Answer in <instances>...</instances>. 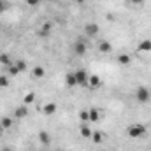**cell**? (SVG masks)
Returning <instances> with one entry per match:
<instances>
[{
  "label": "cell",
  "mask_w": 151,
  "mask_h": 151,
  "mask_svg": "<svg viewBox=\"0 0 151 151\" xmlns=\"http://www.w3.org/2000/svg\"><path fill=\"white\" fill-rule=\"evenodd\" d=\"M28 116V106H19V107H16V111H14V118H27Z\"/></svg>",
  "instance_id": "obj_8"
},
{
  "label": "cell",
  "mask_w": 151,
  "mask_h": 151,
  "mask_svg": "<svg viewBox=\"0 0 151 151\" xmlns=\"http://www.w3.org/2000/svg\"><path fill=\"white\" fill-rule=\"evenodd\" d=\"M44 76H46V69H44V67L37 65V67L32 69V77H34V79H42Z\"/></svg>",
  "instance_id": "obj_11"
},
{
  "label": "cell",
  "mask_w": 151,
  "mask_h": 151,
  "mask_svg": "<svg viewBox=\"0 0 151 151\" xmlns=\"http://www.w3.org/2000/svg\"><path fill=\"white\" fill-rule=\"evenodd\" d=\"M49 32H51V23H44L42 28L39 30V37H47Z\"/></svg>",
  "instance_id": "obj_16"
},
{
  "label": "cell",
  "mask_w": 151,
  "mask_h": 151,
  "mask_svg": "<svg viewBox=\"0 0 151 151\" xmlns=\"http://www.w3.org/2000/svg\"><path fill=\"white\" fill-rule=\"evenodd\" d=\"M39 141H40V144L49 146V144H51V135H49L46 130H40V132H39Z\"/></svg>",
  "instance_id": "obj_10"
},
{
  "label": "cell",
  "mask_w": 151,
  "mask_h": 151,
  "mask_svg": "<svg viewBox=\"0 0 151 151\" xmlns=\"http://www.w3.org/2000/svg\"><path fill=\"white\" fill-rule=\"evenodd\" d=\"M39 4H40V0H27V5H30V7H37Z\"/></svg>",
  "instance_id": "obj_27"
},
{
  "label": "cell",
  "mask_w": 151,
  "mask_h": 151,
  "mask_svg": "<svg viewBox=\"0 0 151 151\" xmlns=\"http://www.w3.org/2000/svg\"><path fill=\"white\" fill-rule=\"evenodd\" d=\"M2 151H12V150H11V148H4Z\"/></svg>",
  "instance_id": "obj_30"
},
{
  "label": "cell",
  "mask_w": 151,
  "mask_h": 151,
  "mask_svg": "<svg viewBox=\"0 0 151 151\" xmlns=\"http://www.w3.org/2000/svg\"><path fill=\"white\" fill-rule=\"evenodd\" d=\"M100 151H104V150H100Z\"/></svg>",
  "instance_id": "obj_34"
},
{
  "label": "cell",
  "mask_w": 151,
  "mask_h": 151,
  "mask_svg": "<svg viewBox=\"0 0 151 151\" xmlns=\"http://www.w3.org/2000/svg\"><path fill=\"white\" fill-rule=\"evenodd\" d=\"M79 119H81L83 123H90V113H88V111H81V113H79Z\"/></svg>",
  "instance_id": "obj_23"
},
{
  "label": "cell",
  "mask_w": 151,
  "mask_h": 151,
  "mask_svg": "<svg viewBox=\"0 0 151 151\" xmlns=\"http://www.w3.org/2000/svg\"><path fill=\"white\" fill-rule=\"evenodd\" d=\"M102 139H104L102 132H99V130H93V134H91V141L99 144V142H102Z\"/></svg>",
  "instance_id": "obj_21"
},
{
  "label": "cell",
  "mask_w": 151,
  "mask_h": 151,
  "mask_svg": "<svg viewBox=\"0 0 151 151\" xmlns=\"http://www.w3.org/2000/svg\"><path fill=\"white\" fill-rule=\"evenodd\" d=\"M127 134H128V137H132V139H139V137H142V135L146 134V127L141 125V123H134V125H130V127L127 128Z\"/></svg>",
  "instance_id": "obj_1"
},
{
  "label": "cell",
  "mask_w": 151,
  "mask_h": 151,
  "mask_svg": "<svg viewBox=\"0 0 151 151\" xmlns=\"http://www.w3.org/2000/svg\"><path fill=\"white\" fill-rule=\"evenodd\" d=\"M76 76V83H77V86H88V72L84 70V69H77L74 72Z\"/></svg>",
  "instance_id": "obj_3"
},
{
  "label": "cell",
  "mask_w": 151,
  "mask_h": 151,
  "mask_svg": "<svg viewBox=\"0 0 151 151\" xmlns=\"http://www.w3.org/2000/svg\"><path fill=\"white\" fill-rule=\"evenodd\" d=\"M42 111H44V114L51 116V114L56 113V104H55V102H49V104H46V106H44V109H42Z\"/></svg>",
  "instance_id": "obj_14"
},
{
  "label": "cell",
  "mask_w": 151,
  "mask_h": 151,
  "mask_svg": "<svg viewBox=\"0 0 151 151\" xmlns=\"http://www.w3.org/2000/svg\"><path fill=\"white\" fill-rule=\"evenodd\" d=\"M7 7H9V4H7L5 0H0V14H2V12H5V11H7Z\"/></svg>",
  "instance_id": "obj_26"
},
{
  "label": "cell",
  "mask_w": 151,
  "mask_h": 151,
  "mask_svg": "<svg viewBox=\"0 0 151 151\" xmlns=\"http://www.w3.org/2000/svg\"><path fill=\"white\" fill-rule=\"evenodd\" d=\"M76 4H84V0H74Z\"/></svg>",
  "instance_id": "obj_29"
},
{
  "label": "cell",
  "mask_w": 151,
  "mask_h": 151,
  "mask_svg": "<svg viewBox=\"0 0 151 151\" xmlns=\"http://www.w3.org/2000/svg\"><path fill=\"white\" fill-rule=\"evenodd\" d=\"M91 134H93V130H91L86 123H83V127H81V137H84V139H91Z\"/></svg>",
  "instance_id": "obj_13"
},
{
  "label": "cell",
  "mask_w": 151,
  "mask_h": 151,
  "mask_svg": "<svg viewBox=\"0 0 151 151\" xmlns=\"http://www.w3.org/2000/svg\"><path fill=\"white\" fill-rule=\"evenodd\" d=\"M135 99H137L141 104H148L151 100V91L146 86H139V88L135 90Z\"/></svg>",
  "instance_id": "obj_2"
},
{
  "label": "cell",
  "mask_w": 151,
  "mask_h": 151,
  "mask_svg": "<svg viewBox=\"0 0 151 151\" xmlns=\"http://www.w3.org/2000/svg\"><path fill=\"white\" fill-rule=\"evenodd\" d=\"M34 100H35V93L32 91V93H28V95L25 97V100H23V104H25V106H28V104H32Z\"/></svg>",
  "instance_id": "obj_24"
},
{
  "label": "cell",
  "mask_w": 151,
  "mask_h": 151,
  "mask_svg": "<svg viewBox=\"0 0 151 151\" xmlns=\"http://www.w3.org/2000/svg\"><path fill=\"white\" fill-rule=\"evenodd\" d=\"M47 2H53V0H47Z\"/></svg>",
  "instance_id": "obj_32"
},
{
  "label": "cell",
  "mask_w": 151,
  "mask_h": 151,
  "mask_svg": "<svg viewBox=\"0 0 151 151\" xmlns=\"http://www.w3.org/2000/svg\"><path fill=\"white\" fill-rule=\"evenodd\" d=\"M7 70H9L7 76H18V74H19V70L16 69V65H14V63H12V65H9V67H7Z\"/></svg>",
  "instance_id": "obj_25"
},
{
  "label": "cell",
  "mask_w": 151,
  "mask_h": 151,
  "mask_svg": "<svg viewBox=\"0 0 151 151\" xmlns=\"http://www.w3.org/2000/svg\"><path fill=\"white\" fill-rule=\"evenodd\" d=\"M56 151H62V150H56Z\"/></svg>",
  "instance_id": "obj_33"
},
{
  "label": "cell",
  "mask_w": 151,
  "mask_h": 151,
  "mask_svg": "<svg viewBox=\"0 0 151 151\" xmlns=\"http://www.w3.org/2000/svg\"><path fill=\"white\" fill-rule=\"evenodd\" d=\"M0 127L4 128V132L9 130V128L12 127V119H11V118H2V119H0Z\"/></svg>",
  "instance_id": "obj_19"
},
{
  "label": "cell",
  "mask_w": 151,
  "mask_h": 151,
  "mask_svg": "<svg viewBox=\"0 0 151 151\" xmlns=\"http://www.w3.org/2000/svg\"><path fill=\"white\" fill-rule=\"evenodd\" d=\"M137 51L139 53H150L151 51V39H144V40H141L139 42V46H137Z\"/></svg>",
  "instance_id": "obj_7"
},
{
  "label": "cell",
  "mask_w": 151,
  "mask_h": 151,
  "mask_svg": "<svg viewBox=\"0 0 151 151\" xmlns=\"http://www.w3.org/2000/svg\"><path fill=\"white\" fill-rule=\"evenodd\" d=\"M127 2H128L130 5H142V2H144V0H127Z\"/></svg>",
  "instance_id": "obj_28"
},
{
  "label": "cell",
  "mask_w": 151,
  "mask_h": 151,
  "mask_svg": "<svg viewBox=\"0 0 151 151\" xmlns=\"http://www.w3.org/2000/svg\"><path fill=\"white\" fill-rule=\"evenodd\" d=\"M14 65H16V69L19 70V74L27 70V62H25V60H16V62H14Z\"/></svg>",
  "instance_id": "obj_20"
},
{
  "label": "cell",
  "mask_w": 151,
  "mask_h": 151,
  "mask_svg": "<svg viewBox=\"0 0 151 151\" xmlns=\"http://www.w3.org/2000/svg\"><path fill=\"white\" fill-rule=\"evenodd\" d=\"M88 113H90V121H91V123H95V121H99V119H100V111H99V109L91 107Z\"/></svg>",
  "instance_id": "obj_17"
},
{
  "label": "cell",
  "mask_w": 151,
  "mask_h": 151,
  "mask_svg": "<svg viewBox=\"0 0 151 151\" xmlns=\"http://www.w3.org/2000/svg\"><path fill=\"white\" fill-rule=\"evenodd\" d=\"M2 132H4V128H2V127H0V135H2Z\"/></svg>",
  "instance_id": "obj_31"
},
{
  "label": "cell",
  "mask_w": 151,
  "mask_h": 151,
  "mask_svg": "<svg viewBox=\"0 0 151 151\" xmlns=\"http://www.w3.org/2000/svg\"><path fill=\"white\" fill-rule=\"evenodd\" d=\"M9 83H11V79H9V76H7V74L0 76V88H7V86H9Z\"/></svg>",
  "instance_id": "obj_22"
},
{
  "label": "cell",
  "mask_w": 151,
  "mask_h": 151,
  "mask_svg": "<svg viewBox=\"0 0 151 151\" xmlns=\"http://www.w3.org/2000/svg\"><path fill=\"white\" fill-rule=\"evenodd\" d=\"M14 62L11 60V56L7 55V53H2L0 55V65H5V67H9V65H12Z\"/></svg>",
  "instance_id": "obj_18"
},
{
  "label": "cell",
  "mask_w": 151,
  "mask_h": 151,
  "mask_svg": "<svg viewBox=\"0 0 151 151\" xmlns=\"http://www.w3.org/2000/svg\"><path fill=\"white\" fill-rule=\"evenodd\" d=\"M99 51H100V53H111V51H113L111 42H109V40H102V42L99 44Z\"/></svg>",
  "instance_id": "obj_12"
},
{
  "label": "cell",
  "mask_w": 151,
  "mask_h": 151,
  "mask_svg": "<svg viewBox=\"0 0 151 151\" xmlns=\"http://www.w3.org/2000/svg\"><path fill=\"white\" fill-rule=\"evenodd\" d=\"M65 83H67V86H69V88H74V86H77L74 72H69V74L65 76Z\"/></svg>",
  "instance_id": "obj_15"
},
{
  "label": "cell",
  "mask_w": 151,
  "mask_h": 151,
  "mask_svg": "<svg viewBox=\"0 0 151 151\" xmlns=\"http://www.w3.org/2000/svg\"><path fill=\"white\" fill-rule=\"evenodd\" d=\"M84 34L90 35V37H95V35L99 34V25H97V23H88V25L84 27Z\"/></svg>",
  "instance_id": "obj_6"
},
{
  "label": "cell",
  "mask_w": 151,
  "mask_h": 151,
  "mask_svg": "<svg viewBox=\"0 0 151 151\" xmlns=\"http://www.w3.org/2000/svg\"><path fill=\"white\" fill-rule=\"evenodd\" d=\"M102 86V79H100V76L97 74H90L88 76V88L90 90H99Z\"/></svg>",
  "instance_id": "obj_4"
},
{
  "label": "cell",
  "mask_w": 151,
  "mask_h": 151,
  "mask_svg": "<svg viewBox=\"0 0 151 151\" xmlns=\"http://www.w3.org/2000/svg\"><path fill=\"white\" fill-rule=\"evenodd\" d=\"M118 63L119 65H123V67H127V65H130L132 63V58H130V55H127V53H121V55H118Z\"/></svg>",
  "instance_id": "obj_9"
},
{
  "label": "cell",
  "mask_w": 151,
  "mask_h": 151,
  "mask_svg": "<svg viewBox=\"0 0 151 151\" xmlns=\"http://www.w3.org/2000/svg\"><path fill=\"white\" fill-rule=\"evenodd\" d=\"M86 44L83 42V40H77L74 44V53H76V56H83V55H86Z\"/></svg>",
  "instance_id": "obj_5"
}]
</instances>
